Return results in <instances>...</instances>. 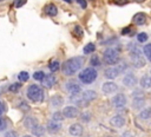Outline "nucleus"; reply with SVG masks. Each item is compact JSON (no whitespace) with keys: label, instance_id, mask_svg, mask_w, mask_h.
<instances>
[{"label":"nucleus","instance_id":"obj_15","mask_svg":"<svg viewBox=\"0 0 151 137\" xmlns=\"http://www.w3.org/2000/svg\"><path fill=\"white\" fill-rule=\"evenodd\" d=\"M138 84L140 89L143 90H150L151 89V76L150 74H143L140 79L138 80Z\"/></svg>","mask_w":151,"mask_h":137},{"label":"nucleus","instance_id":"obj_16","mask_svg":"<svg viewBox=\"0 0 151 137\" xmlns=\"http://www.w3.org/2000/svg\"><path fill=\"white\" fill-rule=\"evenodd\" d=\"M41 83H42V85H44L45 87H52V86H54L55 83H57V77H55L53 73L45 74V77H44V79H42Z\"/></svg>","mask_w":151,"mask_h":137},{"label":"nucleus","instance_id":"obj_42","mask_svg":"<svg viewBox=\"0 0 151 137\" xmlns=\"http://www.w3.org/2000/svg\"><path fill=\"white\" fill-rule=\"evenodd\" d=\"M120 137H133V133H132L131 131L126 130V131H124V132L120 135Z\"/></svg>","mask_w":151,"mask_h":137},{"label":"nucleus","instance_id":"obj_43","mask_svg":"<svg viewBox=\"0 0 151 137\" xmlns=\"http://www.w3.org/2000/svg\"><path fill=\"white\" fill-rule=\"evenodd\" d=\"M77 2L80 5L81 8H86V7H87V2H86V0H77Z\"/></svg>","mask_w":151,"mask_h":137},{"label":"nucleus","instance_id":"obj_4","mask_svg":"<svg viewBox=\"0 0 151 137\" xmlns=\"http://www.w3.org/2000/svg\"><path fill=\"white\" fill-rule=\"evenodd\" d=\"M103 59H104V63L110 65V66L117 65L122 60L120 59V51L116 47H107L103 52Z\"/></svg>","mask_w":151,"mask_h":137},{"label":"nucleus","instance_id":"obj_41","mask_svg":"<svg viewBox=\"0 0 151 137\" xmlns=\"http://www.w3.org/2000/svg\"><path fill=\"white\" fill-rule=\"evenodd\" d=\"M74 33H77V34H78V37H81V35H83L81 27H80V26H76V27H74Z\"/></svg>","mask_w":151,"mask_h":137},{"label":"nucleus","instance_id":"obj_29","mask_svg":"<svg viewBox=\"0 0 151 137\" xmlns=\"http://www.w3.org/2000/svg\"><path fill=\"white\" fill-rule=\"evenodd\" d=\"M94 51H96V45H94V43H88V44H86V45L84 46V48H83V53H84V54H92Z\"/></svg>","mask_w":151,"mask_h":137},{"label":"nucleus","instance_id":"obj_47","mask_svg":"<svg viewBox=\"0 0 151 137\" xmlns=\"http://www.w3.org/2000/svg\"><path fill=\"white\" fill-rule=\"evenodd\" d=\"M22 137H33V136H32V135H24Z\"/></svg>","mask_w":151,"mask_h":137},{"label":"nucleus","instance_id":"obj_1","mask_svg":"<svg viewBox=\"0 0 151 137\" xmlns=\"http://www.w3.org/2000/svg\"><path fill=\"white\" fill-rule=\"evenodd\" d=\"M127 50H129V58H130V63L134 68H142L145 66L146 64V59L142 52V48L134 44V43H130L127 45Z\"/></svg>","mask_w":151,"mask_h":137},{"label":"nucleus","instance_id":"obj_13","mask_svg":"<svg viewBox=\"0 0 151 137\" xmlns=\"http://www.w3.org/2000/svg\"><path fill=\"white\" fill-rule=\"evenodd\" d=\"M68 132L73 137H80L83 135V132H84V128H83V125L80 123H73V124L70 125Z\"/></svg>","mask_w":151,"mask_h":137},{"label":"nucleus","instance_id":"obj_37","mask_svg":"<svg viewBox=\"0 0 151 137\" xmlns=\"http://www.w3.org/2000/svg\"><path fill=\"white\" fill-rule=\"evenodd\" d=\"M4 137H19V135L14 130H8V131H6L4 133Z\"/></svg>","mask_w":151,"mask_h":137},{"label":"nucleus","instance_id":"obj_30","mask_svg":"<svg viewBox=\"0 0 151 137\" xmlns=\"http://www.w3.org/2000/svg\"><path fill=\"white\" fill-rule=\"evenodd\" d=\"M29 79V73L27 72V71H20L19 73H18V80L20 81V83H25V81H27Z\"/></svg>","mask_w":151,"mask_h":137},{"label":"nucleus","instance_id":"obj_27","mask_svg":"<svg viewBox=\"0 0 151 137\" xmlns=\"http://www.w3.org/2000/svg\"><path fill=\"white\" fill-rule=\"evenodd\" d=\"M142 52H143L145 59H147V60L151 63V43L144 45V47L142 48Z\"/></svg>","mask_w":151,"mask_h":137},{"label":"nucleus","instance_id":"obj_40","mask_svg":"<svg viewBox=\"0 0 151 137\" xmlns=\"http://www.w3.org/2000/svg\"><path fill=\"white\" fill-rule=\"evenodd\" d=\"M25 2H26V0H14V6H15L17 8H19V7L24 6Z\"/></svg>","mask_w":151,"mask_h":137},{"label":"nucleus","instance_id":"obj_18","mask_svg":"<svg viewBox=\"0 0 151 137\" xmlns=\"http://www.w3.org/2000/svg\"><path fill=\"white\" fill-rule=\"evenodd\" d=\"M61 123L60 122H55V120H48L47 122V124H46V129H47V131H50V132H52V133H55V132H58V131H60V129H61Z\"/></svg>","mask_w":151,"mask_h":137},{"label":"nucleus","instance_id":"obj_25","mask_svg":"<svg viewBox=\"0 0 151 137\" xmlns=\"http://www.w3.org/2000/svg\"><path fill=\"white\" fill-rule=\"evenodd\" d=\"M45 13L50 17H55L58 14V8L54 4H48L45 6Z\"/></svg>","mask_w":151,"mask_h":137},{"label":"nucleus","instance_id":"obj_9","mask_svg":"<svg viewBox=\"0 0 151 137\" xmlns=\"http://www.w3.org/2000/svg\"><path fill=\"white\" fill-rule=\"evenodd\" d=\"M118 90H119L118 84H116L114 81L107 80V81H104V83L101 84V92L105 93V94H113V93H116Z\"/></svg>","mask_w":151,"mask_h":137},{"label":"nucleus","instance_id":"obj_12","mask_svg":"<svg viewBox=\"0 0 151 137\" xmlns=\"http://www.w3.org/2000/svg\"><path fill=\"white\" fill-rule=\"evenodd\" d=\"M125 123H126V119H125V117L122 116V115H116V116H113V117L110 119V125H112V126L116 128V129L123 128V126L125 125Z\"/></svg>","mask_w":151,"mask_h":137},{"label":"nucleus","instance_id":"obj_46","mask_svg":"<svg viewBox=\"0 0 151 137\" xmlns=\"http://www.w3.org/2000/svg\"><path fill=\"white\" fill-rule=\"evenodd\" d=\"M64 1L67 2V4H71V2H72V0H64Z\"/></svg>","mask_w":151,"mask_h":137},{"label":"nucleus","instance_id":"obj_23","mask_svg":"<svg viewBox=\"0 0 151 137\" xmlns=\"http://www.w3.org/2000/svg\"><path fill=\"white\" fill-rule=\"evenodd\" d=\"M70 102L76 104V106H86L88 103H86L79 94H71L70 96Z\"/></svg>","mask_w":151,"mask_h":137},{"label":"nucleus","instance_id":"obj_24","mask_svg":"<svg viewBox=\"0 0 151 137\" xmlns=\"http://www.w3.org/2000/svg\"><path fill=\"white\" fill-rule=\"evenodd\" d=\"M138 118L143 119V120H149L151 119V107H144L139 111L138 113Z\"/></svg>","mask_w":151,"mask_h":137},{"label":"nucleus","instance_id":"obj_5","mask_svg":"<svg viewBox=\"0 0 151 137\" xmlns=\"http://www.w3.org/2000/svg\"><path fill=\"white\" fill-rule=\"evenodd\" d=\"M44 96H45V92H44L42 87H40L38 84H31L26 90V97L34 103L42 102Z\"/></svg>","mask_w":151,"mask_h":137},{"label":"nucleus","instance_id":"obj_50","mask_svg":"<svg viewBox=\"0 0 151 137\" xmlns=\"http://www.w3.org/2000/svg\"><path fill=\"white\" fill-rule=\"evenodd\" d=\"M0 1H2V0H0Z\"/></svg>","mask_w":151,"mask_h":137},{"label":"nucleus","instance_id":"obj_20","mask_svg":"<svg viewBox=\"0 0 151 137\" xmlns=\"http://www.w3.org/2000/svg\"><path fill=\"white\" fill-rule=\"evenodd\" d=\"M146 20H147V17H146V14L143 13V12L136 13V14L133 15V18H132V21H133L134 25H144V24L146 22Z\"/></svg>","mask_w":151,"mask_h":137},{"label":"nucleus","instance_id":"obj_34","mask_svg":"<svg viewBox=\"0 0 151 137\" xmlns=\"http://www.w3.org/2000/svg\"><path fill=\"white\" fill-rule=\"evenodd\" d=\"M45 74H46V73H45L44 71H35V72L33 73V79L37 80V81H42Z\"/></svg>","mask_w":151,"mask_h":137},{"label":"nucleus","instance_id":"obj_26","mask_svg":"<svg viewBox=\"0 0 151 137\" xmlns=\"http://www.w3.org/2000/svg\"><path fill=\"white\" fill-rule=\"evenodd\" d=\"M90 65H91V67H100L101 66V60H100V58H99V56H97V54H93L91 58H90Z\"/></svg>","mask_w":151,"mask_h":137},{"label":"nucleus","instance_id":"obj_8","mask_svg":"<svg viewBox=\"0 0 151 137\" xmlns=\"http://www.w3.org/2000/svg\"><path fill=\"white\" fill-rule=\"evenodd\" d=\"M64 90L70 94H79L81 92V85L74 80H68L64 84Z\"/></svg>","mask_w":151,"mask_h":137},{"label":"nucleus","instance_id":"obj_39","mask_svg":"<svg viewBox=\"0 0 151 137\" xmlns=\"http://www.w3.org/2000/svg\"><path fill=\"white\" fill-rule=\"evenodd\" d=\"M6 128H7V123H6V120L4 119V117L0 116V131H4Z\"/></svg>","mask_w":151,"mask_h":137},{"label":"nucleus","instance_id":"obj_19","mask_svg":"<svg viewBox=\"0 0 151 137\" xmlns=\"http://www.w3.org/2000/svg\"><path fill=\"white\" fill-rule=\"evenodd\" d=\"M50 104H51L52 107H54V109H59V107L63 106V104H64V98H63L60 94H54V96L51 97V99H50Z\"/></svg>","mask_w":151,"mask_h":137},{"label":"nucleus","instance_id":"obj_10","mask_svg":"<svg viewBox=\"0 0 151 137\" xmlns=\"http://www.w3.org/2000/svg\"><path fill=\"white\" fill-rule=\"evenodd\" d=\"M61 113H63L64 118L72 119V118L78 117L80 112H79V109H78L77 106H74V105H67V106H65V107L63 109Z\"/></svg>","mask_w":151,"mask_h":137},{"label":"nucleus","instance_id":"obj_17","mask_svg":"<svg viewBox=\"0 0 151 137\" xmlns=\"http://www.w3.org/2000/svg\"><path fill=\"white\" fill-rule=\"evenodd\" d=\"M145 105H146L145 97L144 98H133L131 102V107L133 110H137V111H140L142 109H144Z\"/></svg>","mask_w":151,"mask_h":137},{"label":"nucleus","instance_id":"obj_36","mask_svg":"<svg viewBox=\"0 0 151 137\" xmlns=\"http://www.w3.org/2000/svg\"><path fill=\"white\" fill-rule=\"evenodd\" d=\"M79 117H80L81 122L87 123V122H90V120H91V112H88V111L81 112V113H79Z\"/></svg>","mask_w":151,"mask_h":137},{"label":"nucleus","instance_id":"obj_33","mask_svg":"<svg viewBox=\"0 0 151 137\" xmlns=\"http://www.w3.org/2000/svg\"><path fill=\"white\" fill-rule=\"evenodd\" d=\"M52 120H55V122H63L64 120V116L61 113V111H54L52 113Z\"/></svg>","mask_w":151,"mask_h":137},{"label":"nucleus","instance_id":"obj_31","mask_svg":"<svg viewBox=\"0 0 151 137\" xmlns=\"http://www.w3.org/2000/svg\"><path fill=\"white\" fill-rule=\"evenodd\" d=\"M145 97V93L143 91V89H134L131 93V99L133 98H144Z\"/></svg>","mask_w":151,"mask_h":137},{"label":"nucleus","instance_id":"obj_49","mask_svg":"<svg viewBox=\"0 0 151 137\" xmlns=\"http://www.w3.org/2000/svg\"><path fill=\"white\" fill-rule=\"evenodd\" d=\"M150 76H151V68H150Z\"/></svg>","mask_w":151,"mask_h":137},{"label":"nucleus","instance_id":"obj_28","mask_svg":"<svg viewBox=\"0 0 151 137\" xmlns=\"http://www.w3.org/2000/svg\"><path fill=\"white\" fill-rule=\"evenodd\" d=\"M48 68H50L51 73L57 72V71L60 68V61H59V60H57V59L51 60V61H50V64H48Z\"/></svg>","mask_w":151,"mask_h":137},{"label":"nucleus","instance_id":"obj_7","mask_svg":"<svg viewBox=\"0 0 151 137\" xmlns=\"http://www.w3.org/2000/svg\"><path fill=\"white\" fill-rule=\"evenodd\" d=\"M122 84L126 87H134L138 84V78L133 72H126L122 78Z\"/></svg>","mask_w":151,"mask_h":137},{"label":"nucleus","instance_id":"obj_48","mask_svg":"<svg viewBox=\"0 0 151 137\" xmlns=\"http://www.w3.org/2000/svg\"><path fill=\"white\" fill-rule=\"evenodd\" d=\"M134 1H137V2H142V1H144V0H134Z\"/></svg>","mask_w":151,"mask_h":137},{"label":"nucleus","instance_id":"obj_14","mask_svg":"<svg viewBox=\"0 0 151 137\" xmlns=\"http://www.w3.org/2000/svg\"><path fill=\"white\" fill-rule=\"evenodd\" d=\"M80 97H81L86 103H90V102L94 100V99L98 97V93H97L94 90H85V91H81V92H80Z\"/></svg>","mask_w":151,"mask_h":137},{"label":"nucleus","instance_id":"obj_11","mask_svg":"<svg viewBox=\"0 0 151 137\" xmlns=\"http://www.w3.org/2000/svg\"><path fill=\"white\" fill-rule=\"evenodd\" d=\"M122 74L119 67L117 65H113V66H110L107 67L105 71H104V77L107 78L109 80H112V79H116L117 77H119Z\"/></svg>","mask_w":151,"mask_h":137},{"label":"nucleus","instance_id":"obj_22","mask_svg":"<svg viewBox=\"0 0 151 137\" xmlns=\"http://www.w3.org/2000/svg\"><path fill=\"white\" fill-rule=\"evenodd\" d=\"M22 124H24V126L26 129H29L31 130L33 126H35L39 123H38V119L35 117H33V116H26L25 119H24V122H22Z\"/></svg>","mask_w":151,"mask_h":137},{"label":"nucleus","instance_id":"obj_38","mask_svg":"<svg viewBox=\"0 0 151 137\" xmlns=\"http://www.w3.org/2000/svg\"><path fill=\"white\" fill-rule=\"evenodd\" d=\"M19 109H20L21 111L26 112V111H28V110H29V106H28V104H27L26 102H21V103L19 104Z\"/></svg>","mask_w":151,"mask_h":137},{"label":"nucleus","instance_id":"obj_6","mask_svg":"<svg viewBox=\"0 0 151 137\" xmlns=\"http://www.w3.org/2000/svg\"><path fill=\"white\" fill-rule=\"evenodd\" d=\"M111 103H112L113 107H116V109H123V107H125L127 105V97H126L125 93H122V92L116 93L112 97Z\"/></svg>","mask_w":151,"mask_h":137},{"label":"nucleus","instance_id":"obj_32","mask_svg":"<svg viewBox=\"0 0 151 137\" xmlns=\"http://www.w3.org/2000/svg\"><path fill=\"white\" fill-rule=\"evenodd\" d=\"M136 39H137V41H138L139 44H144V43H146V41H147L149 37H147V34H146L145 32H140V33H138V34H137Z\"/></svg>","mask_w":151,"mask_h":137},{"label":"nucleus","instance_id":"obj_3","mask_svg":"<svg viewBox=\"0 0 151 137\" xmlns=\"http://www.w3.org/2000/svg\"><path fill=\"white\" fill-rule=\"evenodd\" d=\"M98 79V71L94 67H85L78 72V80L84 85H91Z\"/></svg>","mask_w":151,"mask_h":137},{"label":"nucleus","instance_id":"obj_45","mask_svg":"<svg viewBox=\"0 0 151 137\" xmlns=\"http://www.w3.org/2000/svg\"><path fill=\"white\" fill-rule=\"evenodd\" d=\"M129 32H130V28H129V27H126V28H123V30H122V34H127Z\"/></svg>","mask_w":151,"mask_h":137},{"label":"nucleus","instance_id":"obj_21","mask_svg":"<svg viewBox=\"0 0 151 137\" xmlns=\"http://www.w3.org/2000/svg\"><path fill=\"white\" fill-rule=\"evenodd\" d=\"M31 132H32L33 137H42L46 132V128L41 124H37L35 126H33L31 129Z\"/></svg>","mask_w":151,"mask_h":137},{"label":"nucleus","instance_id":"obj_35","mask_svg":"<svg viewBox=\"0 0 151 137\" xmlns=\"http://www.w3.org/2000/svg\"><path fill=\"white\" fill-rule=\"evenodd\" d=\"M21 89V83L20 81H18V83H12L9 86H8V91H11V92H18L19 90Z\"/></svg>","mask_w":151,"mask_h":137},{"label":"nucleus","instance_id":"obj_2","mask_svg":"<svg viewBox=\"0 0 151 137\" xmlns=\"http://www.w3.org/2000/svg\"><path fill=\"white\" fill-rule=\"evenodd\" d=\"M83 65H84V59L83 57H73V58H70L67 59L63 65H61V71L65 76H74L76 73H78L81 68H83Z\"/></svg>","mask_w":151,"mask_h":137},{"label":"nucleus","instance_id":"obj_44","mask_svg":"<svg viewBox=\"0 0 151 137\" xmlns=\"http://www.w3.org/2000/svg\"><path fill=\"white\" fill-rule=\"evenodd\" d=\"M5 111H6V105H5V103H4V102H1V100H0V116H1Z\"/></svg>","mask_w":151,"mask_h":137}]
</instances>
